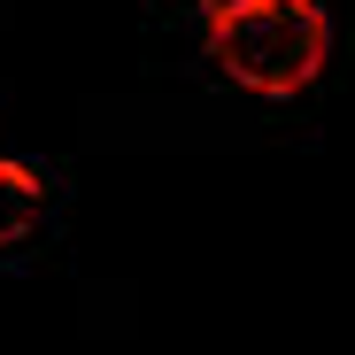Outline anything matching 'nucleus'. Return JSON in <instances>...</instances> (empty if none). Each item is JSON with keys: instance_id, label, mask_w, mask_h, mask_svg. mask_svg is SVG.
Masks as SVG:
<instances>
[{"instance_id": "f257e3e1", "label": "nucleus", "mask_w": 355, "mask_h": 355, "mask_svg": "<svg viewBox=\"0 0 355 355\" xmlns=\"http://www.w3.org/2000/svg\"><path fill=\"white\" fill-rule=\"evenodd\" d=\"M324 8L317 0H216L209 8V54L248 93H302L324 70Z\"/></svg>"}, {"instance_id": "f03ea898", "label": "nucleus", "mask_w": 355, "mask_h": 355, "mask_svg": "<svg viewBox=\"0 0 355 355\" xmlns=\"http://www.w3.org/2000/svg\"><path fill=\"white\" fill-rule=\"evenodd\" d=\"M39 216H46V193H39V178H31L24 162H0V248L31 240V232H39Z\"/></svg>"}]
</instances>
